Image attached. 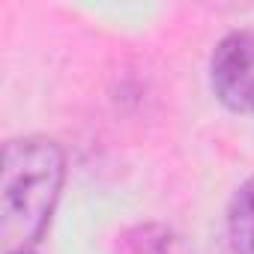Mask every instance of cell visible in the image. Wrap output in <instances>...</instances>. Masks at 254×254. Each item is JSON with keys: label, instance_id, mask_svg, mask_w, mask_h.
Listing matches in <instances>:
<instances>
[{"label": "cell", "instance_id": "cell-1", "mask_svg": "<svg viewBox=\"0 0 254 254\" xmlns=\"http://www.w3.org/2000/svg\"><path fill=\"white\" fill-rule=\"evenodd\" d=\"M66 177L60 144L42 135L15 138L3 147L0 177V245L3 254L33 251L42 239Z\"/></svg>", "mask_w": 254, "mask_h": 254}, {"label": "cell", "instance_id": "cell-2", "mask_svg": "<svg viewBox=\"0 0 254 254\" xmlns=\"http://www.w3.org/2000/svg\"><path fill=\"white\" fill-rule=\"evenodd\" d=\"M209 81L221 105L254 114V27L227 33L209 60Z\"/></svg>", "mask_w": 254, "mask_h": 254}, {"label": "cell", "instance_id": "cell-3", "mask_svg": "<svg viewBox=\"0 0 254 254\" xmlns=\"http://www.w3.org/2000/svg\"><path fill=\"white\" fill-rule=\"evenodd\" d=\"M114 254H191L189 242L168 224H135L120 233Z\"/></svg>", "mask_w": 254, "mask_h": 254}, {"label": "cell", "instance_id": "cell-4", "mask_svg": "<svg viewBox=\"0 0 254 254\" xmlns=\"http://www.w3.org/2000/svg\"><path fill=\"white\" fill-rule=\"evenodd\" d=\"M227 230L236 254H254V177H248L227 209Z\"/></svg>", "mask_w": 254, "mask_h": 254}, {"label": "cell", "instance_id": "cell-5", "mask_svg": "<svg viewBox=\"0 0 254 254\" xmlns=\"http://www.w3.org/2000/svg\"><path fill=\"white\" fill-rule=\"evenodd\" d=\"M12 254H33V251H12Z\"/></svg>", "mask_w": 254, "mask_h": 254}]
</instances>
